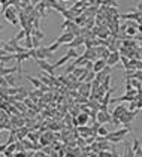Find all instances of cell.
<instances>
[{
	"label": "cell",
	"mask_w": 142,
	"mask_h": 157,
	"mask_svg": "<svg viewBox=\"0 0 142 157\" xmlns=\"http://www.w3.org/2000/svg\"><path fill=\"white\" fill-rule=\"evenodd\" d=\"M21 11H18L15 6H11V8H8L5 12H3V17H5V20L8 21V23H11L12 26H18V14H20Z\"/></svg>",
	"instance_id": "6da1fadb"
},
{
	"label": "cell",
	"mask_w": 142,
	"mask_h": 157,
	"mask_svg": "<svg viewBox=\"0 0 142 157\" xmlns=\"http://www.w3.org/2000/svg\"><path fill=\"white\" fill-rule=\"evenodd\" d=\"M36 63H38V66L42 69V72L48 73L50 76H55V67H54L53 63H48L47 60H38Z\"/></svg>",
	"instance_id": "7a4b0ae2"
},
{
	"label": "cell",
	"mask_w": 142,
	"mask_h": 157,
	"mask_svg": "<svg viewBox=\"0 0 142 157\" xmlns=\"http://www.w3.org/2000/svg\"><path fill=\"white\" fill-rule=\"evenodd\" d=\"M97 123H100L102 126L105 123H112V114H109V111H99L97 112Z\"/></svg>",
	"instance_id": "3957f363"
},
{
	"label": "cell",
	"mask_w": 142,
	"mask_h": 157,
	"mask_svg": "<svg viewBox=\"0 0 142 157\" xmlns=\"http://www.w3.org/2000/svg\"><path fill=\"white\" fill-rule=\"evenodd\" d=\"M138 115V111H135V112H132V111H127L126 114H124V117L121 118V124L126 127V129H132L130 127V123L133 121V118Z\"/></svg>",
	"instance_id": "277c9868"
},
{
	"label": "cell",
	"mask_w": 142,
	"mask_h": 157,
	"mask_svg": "<svg viewBox=\"0 0 142 157\" xmlns=\"http://www.w3.org/2000/svg\"><path fill=\"white\" fill-rule=\"evenodd\" d=\"M75 38H76V36H75L73 33H70V32H64V33L57 39V42H58L60 45H63V44H64V45H69V44H72V42L75 41Z\"/></svg>",
	"instance_id": "5b68a950"
},
{
	"label": "cell",
	"mask_w": 142,
	"mask_h": 157,
	"mask_svg": "<svg viewBox=\"0 0 142 157\" xmlns=\"http://www.w3.org/2000/svg\"><path fill=\"white\" fill-rule=\"evenodd\" d=\"M127 111H129V108H127L126 105L120 103V105H117V106L114 108V111H112V117H114V118H118V120H121Z\"/></svg>",
	"instance_id": "8992f818"
},
{
	"label": "cell",
	"mask_w": 142,
	"mask_h": 157,
	"mask_svg": "<svg viewBox=\"0 0 142 157\" xmlns=\"http://www.w3.org/2000/svg\"><path fill=\"white\" fill-rule=\"evenodd\" d=\"M48 8H50V2H38V5H36V11L39 12L41 18L48 17V12H47Z\"/></svg>",
	"instance_id": "52a82bcc"
},
{
	"label": "cell",
	"mask_w": 142,
	"mask_h": 157,
	"mask_svg": "<svg viewBox=\"0 0 142 157\" xmlns=\"http://www.w3.org/2000/svg\"><path fill=\"white\" fill-rule=\"evenodd\" d=\"M36 53H38V60H47L53 56V53L50 51L48 47H41L36 50Z\"/></svg>",
	"instance_id": "ba28073f"
},
{
	"label": "cell",
	"mask_w": 142,
	"mask_h": 157,
	"mask_svg": "<svg viewBox=\"0 0 142 157\" xmlns=\"http://www.w3.org/2000/svg\"><path fill=\"white\" fill-rule=\"evenodd\" d=\"M120 60H121V54H120V51H115V53H111L109 59L106 60V64L112 67V66H114V64H117Z\"/></svg>",
	"instance_id": "9c48e42d"
},
{
	"label": "cell",
	"mask_w": 142,
	"mask_h": 157,
	"mask_svg": "<svg viewBox=\"0 0 142 157\" xmlns=\"http://www.w3.org/2000/svg\"><path fill=\"white\" fill-rule=\"evenodd\" d=\"M18 72H20V69H18V66H17V64H15V66H12V67H2V78H6V76L14 75V73H17V75H18Z\"/></svg>",
	"instance_id": "30bf717a"
},
{
	"label": "cell",
	"mask_w": 142,
	"mask_h": 157,
	"mask_svg": "<svg viewBox=\"0 0 142 157\" xmlns=\"http://www.w3.org/2000/svg\"><path fill=\"white\" fill-rule=\"evenodd\" d=\"M106 66H108V64H106V60H103V59H97V60L94 61V67H93V72L99 73V72H102V70H103Z\"/></svg>",
	"instance_id": "8fae6325"
},
{
	"label": "cell",
	"mask_w": 142,
	"mask_h": 157,
	"mask_svg": "<svg viewBox=\"0 0 142 157\" xmlns=\"http://www.w3.org/2000/svg\"><path fill=\"white\" fill-rule=\"evenodd\" d=\"M50 8H53V9L61 12V14H63L64 11H67V9H66V2H50Z\"/></svg>",
	"instance_id": "7c38bea8"
},
{
	"label": "cell",
	"mask_w": 142,
	"mask_h": 157,
	"mask_svg": "<svg viewBox=\"0 0 142 157\" xmlns=\"http://www.w3.org/2000/svg\"><path fill=\"white\" fill-rule=\"evenodd\" d=\"M6 54H17V50L8 42H2V56H6Z\"/></svg>",
	"instance_id": "4fadbf2b"
},
{
	"label": "cell",
	"mask_w": 142,
	"mask_h": 157,
	"mask_svg": "<svg viewBox=\"0 0 142 157\" xmlns=\"http://www.w3.org/2000/svg\"><path fill=\"white\" fill-rule=\"evenodd\" d=\"M88 118H90L88 114H85V112H79V114L76 115V124H79V126L82 127V126H85V124L88 123Z\"/></svg>",
	"instance_id": "5bb4252c"
},
{
	"label": "cell",
	"mask_w": 142,
	"mask_h": 157,
	"mask_svg": "<svg viewBox=\"0 0 142 157\" xmlns=\"http://www.w3.org/2000/svg\"><path fill=\"white\" fill-rule=\"evenodd\" d=\"M38 78L41 79V82H42L44 85H47V87H53V81H51V78L48 76V73L42 72V73L38 75Z\"/></svg>",
	"instance_id": "9a60e30c"
},
{
	"label": "cell",
	"mask_w": 142,
	"mask_h": 157,
	"mask_svg": "<svg viewBox=\"0 0 142 157\" xmlns=\"http://www.w3.org/2000/svg\"><path fill=\"white\" fill-rule=\"evenodd\" d=\"M17 60V54H6L2 56V67H6V64H9L11 61Z\"/></svg>",
	"instance_id": "2e32d148"
},
{
	"label": "cell",
	"mask_w": 142,
	"mask_h": 157,
	"mask_svg": "<svg viewBox=\"0 0 142 157\" xmlns=\"http://www.w3.org/2000/svg\"><path fill=\"white\" fill-rule=\"evenodd\" d=\"M121 20H136V21H142L141 18V14H126V15H120Z\"/></svg>",
	"instance_id": "e0dca14e"
},
{
	"label": "cell",
	"mask_w": 142,
	"mask_h": 157,
	"mask_svg": "<svg viewBox=\"0 0 142 157\" xmlns=\"http://www.w3.org/2000/svg\"><path fill=\"white\" fill-rule=\"evenodd\" d=\"M26 78H27V79H29V81L33 84V87H35L36 90H41V88H42V85H44V84L41 82V79H39V78H32L30 75H27Z\"/></svg>",
	"instance_id": "ac0fdd59"
},
{
	"label": "cell",
	"mask_w": 142,
	"mask_h": 157,
	"mask_svg": "<svg viewBox=\"0 0 142 157\" xmlns=\"http://www.w3.org/2000/svg\"><path fill=\"white\" fill-rule=\"evenodd\" d=\"M18 75H9V76H6V81H8V84H9V87H18V84H17V81H18ZM21 79V78H20Z\"/></svg>",
	"instance_id": "d6986e66"
},
{
	"label": "cell",
	"mask_w": 142,
	"mask_h": 157,
	"mask_svg": "<svg viewBox=\"0 0 142 157\" xmlns=\"http://www.w3.org/2000/svg\"><path fill=\"white\" fill-rule=\"evenodd\" d=\"M20 87V85H18ZM18 87H9L6 91H2V94H8V96H17L20 93V88Z\"/></svg>",
	"instance_id": "ffe728a7"
},
{
	"label": "cell",
	"mask_w": 142,
	"mask_h": 157,
	"mask_svg": "<svg viewBox=\"0 0 142 157\" xmlns=\"http://www.w3.org/2000/svg\"><path fill=\"white\" fill-rule=\"evenodd\" d=\"M32 36H33V38H36L38 41L45 39V33H44V32H41V30H33V32H32Z\"/></svg>",
	"instance_id": "44dd1931"
},
{
	"label": "cell",
	"mask_w": 142,
	"mask_h": 157,
	"mask_svg": "<svg viewBox=\"0 0 142 157\" xmlns=\"http://www.w3.org/2000/svg\"><path fill=\"white\" fill-rule=\"evenodd\" d=\"M126 33H127V36H135L138 33V27H127Z\"/></svg>",
	"instance_id": "7402d4cb"
},
{
	"label": "cell",
	"mask_w": 142,
	"mask_h": 157,
	"mask_svg": "<svg viewBox=\"0 0 142 157\" xmlns=\"http://www.w3.org/2000/svg\"><path fill=\"white\" fill-rule=\"evenodd\" d=\"M0 85H2V91H6V90L9 88V84H8L6 78H2V79H0Z\"/></svg>",
	"instance_id": "603a6c76"
},
{
	"label": "cell",
	"mask_w": 142,
	"mask_h": 157,
	"mask_svg": "<svg viewBox=\"0 0 142 157\" xmlns=\"http://www.w3.org/2000/svg\"><path fill=\"white\" fill-rule=\"evenodd\" d=\"M48 48H50V51H51V53H54V51H57V50L60 48V44H58V42L55 41V42H53V44H51V45H50Z\"/></svg>",
	"instance_id": "cb8c5ba5"
},
{
	"label": "cell",
	"mask_w": 142,
	"mask_h": 157,
	"mask_svg": "<svg viewBox=\"0 0 142 157\" xmlns=\"http://www.w3.org/2000/svg\"><path fill=\"white\" fill-rule=\"evenodd\" d=\"M97 157H114V153H111V151H100L97 154Z\"/></svg>",
	"instance_id": "d4e9b609"
},
{
	"label": "cell",
	"mask_w": 142,
	"mask_h": 157,
	"mask_svg": "<svg viewBox=\"0 0 142 157\" xmlns=\"http://www.w3.org/2000/svg\"><path fill=\"white\" fill-rule=\"evenodd\" d=\"M138 9H139V11H142V2H139V3H138Z\"/></svg>",
	"instance_id": "484cf974"
},
{
	"label": "cell",
	"mask_w": 142,
	"mask_h": 157,
	"mask_svg": "<svg viewBox=\"0 0 142 157\" xmlns=\"http://www.w3.org/2000/svg\"><path fill=\"white\" fill-rule=\"evenodd\" d=\"M138 32H142V24H141V26H138Z\"/></svg>",
	"instance_id": "4316f807"
},
{
	"label": "cell",
	"mask_w": 142,
	"mask_h": 157,
	"mask_svg": "<svg viewBox=\"0 0 142 157\" xmlns=\"http://www.w3.org/2000/svg\"><path fill=\"white\" fill-rule=\"evenodd\" d=\"M121 157H127V154H126V153H124V154H123V156H121Z\"/></svg>",
	"instance_id": "83f0119b"
},
{
	"label": "cell",
	"mask_w": 142,
	"mask_h": 157,
	"mask_svg": "<svg viewBox=\"0 0 142 157\" xmlns=\"http://www.w3.org/2000/svg\"><path fill=\"white\" fill-rule=\"evenodd\" d=\"M135 157H142V156H135Z\"/></svg>",
	"instance_id": "f1b7e54d"
}]
</instances>
